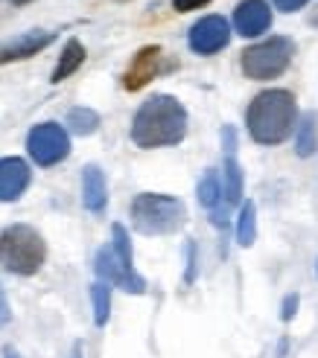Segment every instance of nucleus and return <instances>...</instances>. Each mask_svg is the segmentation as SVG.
<instances>
[{
	"instance_id": "f257e3e1",
	"label": "nucleus",
	"mask_w": 318,
	"mask_h": 358,
	"mask_svg": "<svg viewBox=\"0 0 318 358\" xmlns=\"http://www.w3.org/2000/svg\"><path fill=\"white\" fill-rule=\"evenodd\" d=\"M187 134V111L184 105L167 96L155 94L137 108L132 120V140L140 149H158V146H175Z\"/></svg>"
},
{
	"instance_id": "f03ea898",
	"label": "nucleus",
	"mask_w": 318,
	"mask_h": 358,
	"mask_svg": "<svg viewBox=\"0 0 318 358\" xmlns=\"http://www.w3.org/2000/svg\"><path fill=\"white\" fill-rule=\"evenodd\" d=\"M245 125H249L251 140L260 146H280L298 129V99L284 87L263 91L245 111Z\"/></svg>"
},
{
	"instance_id": "7ed1b4c3",
	"label": "nucleus",
	"mask_w": 318,
	"mask_h": 358,
	"mask_svg": "<svg viewBox=\"0 0 318 358\" xmlns=\"http://www.w3.org/2000/svg\"><path fill=\"white\" fill-rule=\"evenodd\" d=\"M47 259V245L44 236L29 224H9L0 234V265L9 274L18 277H32L41 271Z\"/></svg>"
},
{
	"instance_id": "20e7f679",
	"label": "nucleus",
	"mask_w": 318,
	"mask_h": 358,
	"mask_svg": "<svg viewBox=\"0 0 318 358\" xmlns=\"http://www.w3.org/2000/svg\"><path fill=\"white\" fill-rule=\"evenodd\" d=\"M187 222V207L172 195L140 192L132 201V224L144 236H167L181 230Z\"/></svg>"
},
{
	"instance_id": "39448f33",
	"label": "nucleus",
	"mask_w": 318,
	"mask_h": 358,
	"mask_svg": "<svg viewBox=\"0 0 318 358\" xmlns=\"http://www.w3.org/2000/svg\"><path fill=\"white\" fill-rule=\"evenodd\" d=\"M292 59H295V41L286 38V35H272L266 41L245 47L240 56V67L249 79L269 82V79L284 76Z\"/></svg>"
},
{
	"instance_id": "423d86ee",
	"label": "nucleus",
	"mask_w": 318,
	"mask_h": 358,
	"mask_svg": "<svg viewBox=\"0 0 318 358\" xmlns=\"http://www.w3.org/2000/svg\"><path fill=\"white\" fill-rule=\"evenodd\" d=\"M27 152L39 166H56L70 155V137L59 122H41L29 131Z\"/></svg>"
},
{
	"instance_id": "0eeeda50",
	"label": "nucleus",
	"mask_w": 318,
	"mask_h": 358,
	"mask_svg": "<svg viewBox=\"0 0 318 358\" xmlns=\"http://www.w3.org/2000/svg\"><path fill=\"white\" fill-rule=\"evenodd\" d=\"M228 41H231V24H228L222 15L199 17L187 32L190 50L199 52V56H214V52L228 47Z\"/></svg>"
},
{
	"instance_id": "6e6552de",
	"label": "nucleus",
	"mask_w": 318,
	"mask_h": 358,
	"mask_svg": "<svg viewBox=\"0 0 318 358\" xmlns=\"http://www.w3.org/2000/svg\"><path fill=\"white\" fill-rule=\"evenodd\" d=\"M94 271L102 282H114L120 285L123 292H129V294H144L146 292V280L140 277L137 271H126L117 257H114V250L111 248H102L97 250V259H94Z\"/></svg>"
},
{
	"instance_id": "1a4fd4ad",
	"label": "nucleus",
	"mask_w": 318,
	"mask_h": 358,
	"mask_svg": "<svg viewBox=\"0 0 318 358\" xmlns=\"http://www.w3.org/2000/svg\"><path fill=\"white\" fill-rule=\"evenodd\" d=\"M161 59H164V50L158 44L137 50V56L126 67V73H123V87H126V91H140L144 85H149L158 73H161Z\"/></svg>"
},
{
	"instance_id": "9d476101",
	"label": "nucleus",
	"mask_w": 318,
	"mask_h": 358,
	"mask_svg": "<svg viewBox=\"0 0 318 358\" xmlns=\"http://www.w3.org/2000/svg\"><path fill=\"white\" fill-rule=\"evenodd\" d=\"M272 27V9L266 0H240L234 9V29L242 38H257L269 32Z\"/></svg>"
},
{
	"instance_id": "9b49d317",
	"label": "nucleus",
	"mask_w": 318,
	"mask_h": 358,
	"mask_svg": "<svg viewBox=\"0 0 318 358\" xmlns=\"http://www.w3.org/2000/svg\"><path fill=\"white\" fill-rule=\"evenodd\" d=\"M32 172L21 157H0V201H18L27 192Z\"/></svg>"
},
{
	"instance_id": "f8f14e48",
	"label": "nucleus",
	"mask_w": 318,
	"mask_h": 358,
	"mask_svg": "<svg viewBox=\"0 0 318 358\" xmlns=\"http://www.w3.org/2000/svg\"><path fill=\"white\" fill-rule=\"evenodd\" d=\"M53 38H56V35L44 32V29H32V32L18 35V38H9V41L0 44V64L29 59V56H35V52H41L44 47H50Z\"/></svg>"
},
{
	"instance_id": "ddd939ff",
	"label": "nucleus",
	"mask_w": 318,
	"mask_h": 358,
	"mask_svg": "<svg viewBox=\"0 0 318 358\" xmlns=\"http://www.w3.org/2000/svg\"><path fill=\"white\" fill-rule=\"evenodd\" d=\"M82 204L91 213H102L109 204V187H105V175L99 166H85L82 169Z\"/></svg>"
},
{
	"instance_id": "4468645a",
	"label": "nucleus",
	"mask_w": 318,
	"mask_h": 358,
	"mask_svg": "<svg viewBox=\"0 0 318 358\" xmlns=\"http://www.w3.org/2000/svg\"><path fill=\"white\" fill-rule=\"evenodd\" d=\"M82 62H85V47H82V41L70 38V41L64 44V50H62L59 64H56V70H53L50 82H64L67 76H74L76 70L82 67Z\"/></svg>"
},
{
	"instance_id": "2eb2a0df",
	"label": "nucleus",
	"mask_w": 318,
	"mask_h": 358,
	"mask_svg": "<svg viewBox=\"0 0 318 358\" xmlns=\"http://www.w3.org/2000/svg\"><path fill=\"white\" fill-rule=\"evenodd\" d=\"M315 149H318V117L307 114L295 129V152L301 157H310L315 155Z\"/></svg>"
},
{
	"instance_id": "dca6fc26",
	"label": "nucleus",
	"mask_w": 318,
	"mask_h": 358,
	"mask_svg": "<svg viewBox=\"0 0 318 358\" xmlns=\"http://www.w3.org/2000/svg\"><path fill=\"white\" fill-rule=\"evenodd\" d=\"M257 239V207L254 201H245L240 207V219H237V242L242 248H251Z\"/></svg>"
},
{
	"instance_id": "f3484780",
	"label": "nucleus",
	"mask_w": 318,
	"mask_h": 358,
	"mask_svg": "<svg viewBox=\"0 0 318 358\" xmlns=\"http://www.w3.org/2000/svg\"><path fill=\"white\" fill-rule=\"evenodd\" d=\"M67 129L79 134V137H88L99 129V114L91 111V108H70L67 111Z\"/></svg>"
},
{
	"instance_id": "a211bd4d",
	"label": "nucleus",
	"mask_w": 318,
	"mask_h": 358,
	"mask_svg": "<svg viewBox=\"0 0 318 358\" xmlns=\"http://www.w3.org/2000/svg\"><path fill=\"white\" fill-rule=\"evenodd\" d=\"M91 300H94V324L105 327L109 324V315H111V285L109 282H94L91 285Z\"/></svg>"
},
{
	"instance_id": "6ab92c4d",
	"label": "nucleus",
	"mask_w": 318,
	"mask_h": 358,
	"mask_svg": "<svg viewBox=\"0 0 318 358\" xmlns=\"http://www.w3.org/2000/svg\"><path fill=\"white\" fill-rule=\"evenodd\" d=\"M242 199V169L234 160V155L225 157V201L228 204H240Z\"/></svg>"
},
{
	"instance_id": "aec40b11",
	"label": "nucleus",
	"mask_w": 318,
	"mask_h": 358,
	"mask_svg": "<svg viewBox=\"0 0 318 358\" xmlns=\"http://www.w3.org/2000/svg\"><path fill=\"white\" fill-rule=\"evenodd\" d=\"M196 195H199V204H202V207L216 210V204L222 201V184H219V175H216L214 169H207V172H205V178L199 181Z\"/></svg>"
},
{
	"instance_id": "412c9836",
	"label": "nucleus",
	"mask_w": 318,
	"mask_h": 358,
	"mask_svg": "<svg viewBox=\"0 0 318 358\" xmlns=\"http://www.w3.org/2000/svg\"><path fill=\"white\" fill-rule=\"evenodd\" d=\"M111 236H114L111 250H114L117 262H120L123 268H126V271H134V265H132V242H129L126 227H123V224H114V227H111Z\"/></svg>"
},
{
	"instance_id": "4be33fe9",
	"label": "nucleus",
	"mask_w": 318,
	"mask_h": 358,
	"mask_svg": "<svg viewBox=\"0 0 318 358\" xmlns=\"http://www.w3.org/2000/svg\"><path fill=\"white\" fill-rule=\"evenodd\" d=\"M298 303H301V297H298V294H286L284 306H280V320H292L295 312H298Z\"/></svg>"
},
{
	"instance_id": "5701e85b",
	"label": "nucleus",
	"mask_w": 318,
	"mask_h": 358,
	"mask_svg": "<svg viewBox=\"0 0 318 358\" xmlns=\"http://www.w3.org/2000/svg\"><path fill=\"white\" fill-rule=\"evenodd\" d=\"M272 3H275V9L292 15V12H298V9H304V6L310 3V0H272Z\"/></svg>"
},
{
	"instance_id": "b1692460",
	"label": "nucleus",
	"mask_w": 318,
	"mask_h": 358,
	"mask_svg": "<svg viewBox=\"0 0 318 358\" xmlns=\"http://www.w3.org/2000/svg\"><path fill=\"white\" fill-rule=\"evenodd\" d=\"M207 3L210 0H172V9L175 12H193V9H202Z\"/></svg>"
},
{
	"instance_id": "393cba45",
	"label": "nucleus",
	"mask_w": 318,
	"mask_h": 358,
	"mask_svg": "<svg viewBox=\"0 0 318 358\" xmlns=\"http://www.w3.org/2000/svg\"><path fill=\"white\" fill-rule=\"evenodd\" d=\"M193 277H196V245L187 248V282H193Z\"/></svg>"
},
{
	"instance_id": "a878e982",
	"label": "nucleus",
	"mask_w": 318,
	"mask_h": 358,
	"mask_svg": "<svg viewBox=\"0 0 318 358\" xmlns=\"http://www.w3.org/2000/svg\"><path fill=\"white\" fill-rule=\"evenodd\" d=\"M222 140H225L228 155H234V149H237V134H234L231 125H225V129H222Z\"/></svg>"
},
{
	"instance_id": "bb28decb",
	"label": "nucleus",
	"mask_w": 318,
	"mask_h": 358,
	"mask_svg": "<svg viewBox=\"0 0 318 358\" xmlns=\"http://www.w3.org/2000/svg\"><path fill=\"white\" fill-rule=\"evenodd\" d=\"M12 320V312H9V300L4 294V289H0V327H6Z\"/></svg>"
},
{
	"instance_id": "cd10ccee",
	"label": "nucleus",
	"mask_w": 318,
	"mask_h": 358,
	"mask_svg": "<svg viewBox=\"0 0 318 358\" xmlns=\"http://www.w3.org/2000/svg\"><path fill=\"white\" fill-rule=\"evenodd\" d=\"M70 358H82V344L74 347V355H70Z\"/></svg>"
},
{
	"instance_id": "c85d7f7f",
	"label": "nucleus",
	"mask_w": 318,
	"mask_h": 358,
	"mask_svg": "<svg viewBox=\"0 0 318 358\" xmlns=\"http://www.w3.org/2000/svg\"><path fill=\"white\" fill-rule=\"evenodd\" d=\"M4 358H21V355H18L15 350H6V355H4Z\"/></svg>"
},
{
	"instance_id": "c756f323",
	"label": "nucleus",
	"mask_w": 318,
	"mask_h": 358,
	"mask_svg": "<svg viewBox=\"0 0 318 358\" xmlns=\"http://www.w3.org/2000/svg\"><path fill=\"white\" fill-rule=\"evenodd\" d=\"M15 6H24V3H32V0H12Z\"/></svg>"
}]
</instances>
